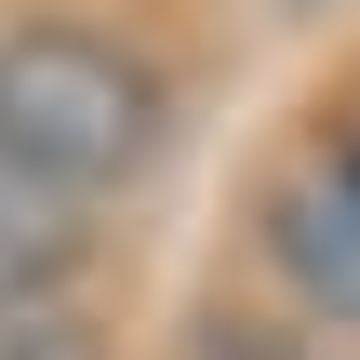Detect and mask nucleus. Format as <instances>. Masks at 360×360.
I'll return each instance as SVG.
<instances>
[{"label":"nucleus","mask_w":360,"mask_h":360,"mask_svg":"<svg viewBox=\"0 0 360 360\" xmlns=\"http://www.w3.org/2000/svg\"><path fill=\"white\" fill-rule=\"evenodd\" d=\"M174 147V80L80 27V13H27L0 27V160L53 200H107V187H147Z\"/></svg>","instance_id":"1"},{"label":"nucleus","mask_w":360,"mask_h":360,"mask_svg":"<svg viewBox=\"0 0 360 360\" xmlns=\"http://www.w3.org/2000/svg\"><path fill=\"white\" fill-rule=\"evenodd\" d=\"M0 360H107V334L80 307H0Z\"/></svg>","instance_id":"4"},{"label":"nucleus","mask_w":360,"mask_h":360,"mask_svg":"<svg viewBox=\"0 0 360 360\" xmlns=\"http://www.w3.org/2000/svg\"><path fill=\"white\" fill-rule=\"evenodd\" d=\"M80 254H94V227H80V200H53V187H27V174L0 160V307H67V281H80Z\"/></svg>","instance_id":"3"},{"label":"nucleus","mask_w":360,"mask_h":360,"mask_svg":"<svg viewBox=\"0 0 360 360\" xmlns=\"http://www.w3.org/2000/svg\"><path fill=\"white\" fill-rule=\"evenodd\" d=\"M281 13H321V0H281Z\"/></svg>","instance_id":"5"},{"label":"nucleus","mask_w":360,"mask_h":360,"mask_svg":"<svg viewBox=\"0 0 360 360\" xmlns=\"http://www.w3.org/2000/svg\"><path fill=\"white\" fill-rule=\"evenodd\" d=\"M267 267L281 294L360 347V134H321L281 187H267Z\"/></svg>","instance_id":"2"}]
</instances>
